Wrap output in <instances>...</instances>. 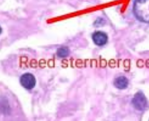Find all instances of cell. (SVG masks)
Segmentation results:
<instances>
[{
  "label": "cell",
  "mask_w": 149,
  "mask_h": 121,
  "mask_svg": "<svg viewBox=\"0 0 149 121\" xmlns=\"http://www.w3.org/2000/svg\"><path fill=\"white\" fill-rule=\"evenodd\" d=\"M134 12L139 19L149 23V0H136L134 3Z\"/></svg>",
  "instance_id": "obj_1"
},
{
  "label": "cell",
  "mask_w": 149,
  "mask_h": 121,
  "mask_svg": "<svg viewBox=\"0 0 149 121\" xmlns=\"http://www.w3.org/2000/svg\"><path fill=\"white\" fill-rule=\"evenodd\" d=\"M134 107L139 111H143L147 106V99L145 95L141 91L136 93L132 100Z\"/></svg>",
  "instance_id": "obj_2"
},
{
  "label": "cell",
  "mask_w": 149,
  "mask_h": 121,
  "mask_svg": "<svg viewBox=\"0 0 149 121\" xmlns=\"http://www.w3.org/2000/svg\"><path fill=\"white\" fill-rule=\"evenodd\" d=\"M20 83L25 89L30 90L34 88L36 84V80L33 75L30 73H26L21 77Z\"/></svg>",
  "instance_id": "obj_3"
},
{
  "label": "cell",
  "mask_w": 149,
  "mask_h": 121,
  "mask_svg": "<svg viewBox=\"0 0 149 121\" xmlns=\"http://www.w3.org/2000/svg\"><path fill=\"white\" fill-rule=\"evenodd\" d=\"M92 39L95 45L102 46L106 44L108 41V36L104 32L97 31L92 35Z\"/></svg>",
  "instance_id": "obj_4"
},
{
  "label": "cell",
  "mask_w": 149,
  "mask_h": 121,
  "mask_svg": "<svg viewBox=\"0 0 149 121\" xmlns=\"http://www.w3.org/2000/svg\"><path fill=\"white\" fill-rule=\"evenodd\" d=\"M129 81L125 76H119L116 78L114 82L115 87L119 89H126L128 87Z\"/></svg>",
  "instance_id": "obj_5"
},
{
  "label": "cell",
  "mask_w": 149,
  "mask_h": 121,
  "mask_svg": "<svg viewBox=\"0 0 149 121\" xmlns=\"http://www.w3.org/2000/svg\"><path fill=\"white\" fill-rule=\"evenodd\" d=\"M70 51L66 47H62L58 49L57 54L58 57L61 58H65L67 57L69 55Z\"/></svg>",
  "instance_id": "obj_6"
}]
</instances>
